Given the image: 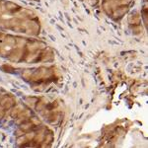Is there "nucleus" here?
Here are the masks:
<instances>
[{"mask_svg": "<svg viewBox=\"0 0 148 148\" xmlns=\"http://www.w3.org/2000/svg\"><path fill=\"white\" fill-rule=\"evenodd\" d=\"M4 116V111H0V120H2Z\"/></svg>", "mask_w": 148, "mask_h": 148, "instance_id": "nucleus-15", "label": "nucleus"}, {"mask_svg": "<svg viewBox=\"0 0 148 148\" xmlns=\"http://www.w3.org/2000/svg\"><path fill=\"white\" fill-rule=\"evenodd\" d=\"M32 70H29V69H27V70H25L23 72V77L25 78L26 80H29V79H31V77H32Z\"/></svg>", "mask_w": 148, "mask_h": 148, "instance_id": "nucleus-10", "label": "nucleus"}, {"mask_svg": "<svg viewBox=\"0 0 148 148\" xmlns=\"http://www.w3.org/2000/svg\"><path fill=\"white\" fill-rule=\"evenodd\" d=\"M89 3L91 4V5H95V4L97 3V0H89Z\"/></svg>", "mask_w": 148, "mask_h": 148, "instance_id": "nucleus-14", "label": "nucleus"}, {"mask_svg": "<svg viewBox=\"0 0 148 148\" xmlns=\"http://www.w3.org/2000/svg\"><path fill=\"white\" fill-rule=\"evenodd\" d=\"M3 70L5 71V72H13L14 71V68L12 67L11 65H7V64H5V65H3Z\"/></svg>", "mask_w": 148, "mask_h": 148, "instance_id": "nucleus-11", "label": "nucleus"}, {"mask_svg": "<svg viewBox=\"0 0 148 148\" xmlns=\"http://www.w3.org/2000/svg\"><path fill=\"white\" fill-rule=\"evenodd\" d=\"M24 134H25V132H24V131L21 130L20 127H19L18 130L15 131V135H16V136H18V137L22 136V135H24Z\"/></svg>", "mask_w": 148, "mask_h": 148, "instance_id": "nucleus-12", "label": "nucleus"}, {"mask_svg": "<svg viewBox=\"0 0 148 148\" xmlns=\"http://www.w3.org/2000/svg\"><path fill=\"white\" fill-rule=\"evenodd\" d=\"M31 116H32V113H31L30 110H24L19 116L16 118V123L17 125H22V123H26V121H30Z\"/></svg>", "mask_w": 148, "mask_h": 148, "instance_id": "nucleus-2", "label": "nucleus"}, {"mask_svg": "<svg viewBox=\"0 0 148 148\" xmlns=\"http://www.w3.org/2000/svg\"><path fill=\"white\" fill-rule=\"evenodd\" d=\"M31 121H32L35 125H40V121H38L37 118H32V116H31Z\"/></svg>", "mask_w": 148, "mask_h": 148, "instance_id": "nucleus-13", "label": "nucleus"}, {"mask_svg": "<svg viewBox=\"0 0 148 148\" xmlns=\"http://www.w3.org/2000/svg\"><path fill=\"white\" fill-rule=\"evenodd\" d=\"M38 101H39V100L35 97H27L25 99V102L27 103V105H29L30 107H32V108H35Z\"/></svg>", "mask_w": 148, "mask_h": 148, "instance_id": "nucleus-8", "label": "nucleus"}, {"mask_svg": "<svg viewBox=\"0 0 148 148\" xmlns=\"http://www.w3.org/2000/svg\"><path fill=\"white\" fill-rule=\"evenodd\" d=\"M52 140H53V133L49 130H47L46 135H45V139H44V141H42V142H45V144L42 145V146H47V145L51 144L52 142Z\"/></svg>", "mask_w": 148, "mask_h": 148, "instance_id": "nucleus-6", "label": "nucleus"}, {"mask_svg": "<svg viewBox=\"0 0 148 148\" xmlns=\"http://www.w3.org/2000/svg\"><path fill=\"white\" fill-rule=\"evenodd\" d=\"M6 7H7V10L12 12V13H15V12H18L21 10V7L17 5V4L13 3V2H8L6 4Z\"/></svg>", "mask_w": 148, "mask_h": 148, "instance_id": "nucleus-7", "label": "nucleus"}, {"mask_svg": "<svg viewBox=\"0 0 148 148\" xmlns=\"http://www.w3.org/2000/svg\"><path fill=\"white\" fill-rule=\"evenodd\" d=\"M23 54H24L23 49H20V47H18V49H14V51L9 54V59L12 61L18 62V61H20L23 59Z\"/></svg>", "mask_w": 148, "mask_h": 148, "instance_id": "nucleus-3", "label": "nucleus"}, {"mask_svg": "<svg viewBox=\"0 0 148 148\" xmlns=\"http://www.w3.org/2000/svg\"><path fill=\"white\" fill-rule=\"evenodd\" d=\"M24 110H25V108H24L23 105H21V104L16 105V106L14 107L13 109H12V111H11V113H10V116H12V118L16 119L19 116V114L22 113Z\"/></svg>", "mask_w": 148, "mask_h": 148, "instance_id": "nucleus-4", "label": "nucleus"}, {"mask_svg": "<svg viewBox=\"0 0 148 148\" xmlns=\"http://www.w3.org/2000/svg\"><path fill=\"white\" fill-rule=\"evenodd\" d=\"M15 104H16V101L14 100V98L11 96H5L2 98V100H0V106L4 110L11 109L13 106H15Z\"/></svg>", "mask_w": 148, "mask_h": 148, "instance_id": "nucleus-1", "label": "nucleus"}, {"mask_svg": "<svg viewBox=\"0 0 148 148\" xmlns=\"http://www.w3.org/2000/svg\"><path fill=\"white\" fill-rule=\"evenodd\" d=\"M20 128L24 132H29V131H31V130H33L35 128V125L32 123L31 121H26V123H22V125H20Z\"/></svg>", "mask_w": 148, "mask_h": 148, "instance_id": "nucleus-5", "label": "nucleus"}, {"mask_svg": "<svg viewBox=\"0 0 148 148\" xmlns=\"http://www.w3.org/2000/svg\"><path fill=\"white\" fill-rule=\"evenodd\" d=\"M130 22L131 24H135V25H138V24H139V22H140V17L138 16V14H137V13L132 14V15L130 16Z\"/></svg>", "mask_w": 148, "mask_h": 148, "instance_id": "nucleus-9", "label": "nucleus"}]
</instances>
